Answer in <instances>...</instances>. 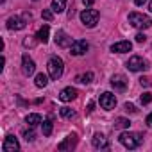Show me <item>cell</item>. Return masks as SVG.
<instances>
[{"label": "cell", "mask_w": 152, "mask_h": 152, "mask_svg": "<svg viewBox=\"0 0 152 152\" xmlns=\"http://www.w3.org/2000/svg\"><path fill=\"white\" fill-rule=\"evenodd\" d=\"M47 70H48V75H50L52 81L61 79V75H63V72H64V63H63V59L57 57V56H52V57L48 59V63H47Z\"/></svg>", "instance_id": "obj_1"}, {"label": "cell", "mask_w": 152, "mask_h": 152, "mask_svg": "<svg viewBox=\"0 0 152 152\" xmlns=\"http://www.w3.org/2000/svg\"><path fill=\"white\" fill-rule=\"evenodd\" d=\"M118 141L125 147V148H138L140 145H141V141H143V138H141V134H138V132H129V131H125V132H122L120 136H118Z\"/></svg>", "instance_id": "obj_2"}, {"label": "cell", "mask_w": 152, "mask_h": 152, "mask_svg": "<svg viewBox=\"0 0 152 152\" xmlns=\"http://www.w3.org/2000/svg\"><path fill=\"white\" fill-rule=\"evenodd\" d=\"M129 23L136 29H148L152 25V20L143 13H131L129 15Z\"/></svg>", "instance_id": "obj_3"}, {"label": "cell", "mask_w": 152, "mask_h": 152, "mask_svg": "<svg viewBox=\"0 0 152 152\" xmlns=\"http://www.w3.org/2000/svg\"><path fill=\"white\" fill-rule=\"evenodd\" d=\"M99 18H100V13L97 11V9H84L83 13H81V22H83V25L84 27H95L97 25V22H99Z\"/></svg>", "instance_id": "obj_4"}, {"label": "cell", "mask_w": 152, "mask_h": 152, "mask_svg": "<svg viewBox=\"0 0 152 152\" xmlns=\"http://www.w3.org/2000/svg\"><path fill=\"white\" fill-rule=\"evenodd\" d=\"M88 48H90V45H88L86 39H75L70 45V54L72 56H83V54L88 52Z\"/></svg>", "instance_id": "obj_5"}, {"label": "cell", "mask_w": 152, "mask_h": 152, "mask_svg": "<svg viewBox=\"0 0 152 152\" xmlns=\"http://www.w3.org/2000/svg\"><path fill=\"white\" fill-rule=\"evenodd\" d=\"M125 66H127L131 72H141V70L147 68V61H145L143 57H140V56H132V57H129V61H127Z\"/></svg>", "instance_id": "obj_6"}, {"label": "cell", "mask_w": 152, "mask_h": 152, "mask_svg": "<svg viewBox=\"0 0 152 152\" xmlns=\"http://www.w3.org/2000/svg\"><path fill=\"white\" fill-rule=\"evenodd\" d=\"M34 72H36V63L29 57V54H23L22 56V73L25 77H31Z\"/></svg>", "instance_id": "obj_7"}, {"label": "cell", "mask_w": 152, "mask_h": 152, "mask_svg": "<svg viewBox=\"0 0 152 152\" xmlns=\"http://www.w3.org/2000/svg\"><path fill=\"white\" fill-rule=\"evenodd\" d=\"M127 84H129V81H127L125 75H122V73H115L113 77H111V86L116 91H125L127 90Z\"/></svg>", "instance_id": "obj_8"}, {"label": "cell", "mask_w": 152, "mask_h": 152, "mask_svg": "<svg viewBox=\"0 0 152 152\" xmlns=\"http://www.w3.org/2000/svg\"><path fill=\"white\" fill-rule=\"evenodd\" d=\"M99 102H100V106H102L104 109L111 111V109H115V106H116V97H115L113 93L106 91V93H102V95H100Z\"/></svg>", "instance_id": "obj_9"}, {"label": "cell", "mask_w": 152, "mask_h": 152, "mask_svg": "<svg viewBox=\"0 0 152 152\" xmlns=\"http://www.w3.org/2000/svg\"><path fill=\"white\" fill-rule=\"evenodd\" d=\"M2 150H4V152H16V150H20L18 140H16L13 134L6 136V140H4V143H2Z\"/></svg>", "instance_id": "obj_10"}, {"label": "cell", "mask_w": 152, "mask_h": 152, "mask_svg": "<svg viewBox=\"0 0 152 152\" xmlns=\"http://www.w3.org/2000/svg\"><path fill=\"white\" fill-rule=\"evenodd\" d=\"M73 41H72V38L64 32V31H57L56 32V45L57 47H61V48H70V45H72Z\"/></svg>", "instance_id": "obj_11"}, {"label": "cell", "mask_w": 152, "mask_h": 152, "mask_svg": "<svg viewBox=\"0 0 152 152\" xmlns=\"http://www.w3.org/2000/svg\"><path fill=\"white\" fill-rule=\"evenodd\" d=\"M91 143H93V147H95V148H100V150L109 148V141H107V138H106L104 134H100V132H95V134H93Z\"/></svg>", "instance_id": "obj_12"}, {"label": "cell", "mask_w": 152, "mask_h": 152, "mask_svg": "<svg viewBox=\"0 0 152 152\" xmlns=\"http://www.w3.org/2000/svg\"><path fill=\"white\" fill-rule=\"evenodd\" d=\"M7 29L9 31H22V29H25V18H22V16H11L7 20Z\"/></svg>", "instance_id": "obj_13"}, {"label": "cell", "mask_w": 152, "mask_h": 152, "mask_svg": "<svg viewBox=\"0 0 152 152\" xmlns=\"http://www.w3.org/2000/svg\"><path fill=\"white\" fill-rule=\"evenodd\" d=\"M131 50H132L131 41H118V43L111 45V52H115V54H125V52H131Z\"/></svg>", "instance_id": "obj_14"}, {"label": "cell", "mask_w": 152, "mask_h": 152, "mask_svg": "<svg viewBox=\"0 0 152 152\" xmlns=\"http://www.w3.org/2000/svg\"><path fill=\"white\" fill-rule=\"evenodd\" d=\"M75 145H77V134H68V136L64 138V141H61V143L57 145V148H59V150H70V148H73Z\"/></svg>", "instance_id": "obj_15"}, {"label": "cell", "mask_w": 152, "mask_h": 152, "mask_svg": "<svg viewBox=\"0 0 152 152\" xmlns=\"http://www.w3.org/2000/svg\"><path fill=\"white\" fill-rule=\"evenodd\" d=\"M75 97H77V90H75V88H64L59 93V100L61 102H72Z\"/></svg>", "instance_id": "obj_16"}, {"label": "cell", "mask_w": 152, "mask_h": 152, "mask_svg": "<svg viewBox=\"0 0 152 152\" xmlns=\"http://www.w3.org/2000/svg\"><path fill=\"white\" fill-rule=\"evenodd\" d=\"M48 34H50V29H48V25H43V27L38 31L36 38H38V41H41V43H47V41H48Z\"/></svg>", "instance_id": "obj_17"}, {"label": "cell", "mask_w": 152, "mask_h": 152, "mask_svg": "<svg viewBox=\"0 0 152 152\" xmlns=\"http://www.w3.org/2000/svg\"><path fill=\"white\" fill-rule=\"evenodd\" d=\"M50 7H52L54 13L59 15V13H63V11L66 9V0H52V6H50Z\"/></svg>", "instance_id": "obj_18"}, {"label": "cell", "mask_w": 152, "mask_h": 152, "mask_svg": "<svg viewBox=\"0 0 152 152\" xmlns=\"http://www.w3.org/2000/svg\"><path fill=\"white\" fill-rule=\"evenodd\" d=\"M25 122H27L31 127H36L38 124H41V116H39L38 113H31V115L25 116Z\"/></svg>", "instance_id": "obj_19"}, {"label": "cell", "mask_w": 152, "mask_h": 152, "mask_svg": "<svg viewBox=\"0 0 152 152\" xmlns=\"http://www.w3.org/2000/svg\"><path fill=\"white\" fill-rule=\"evenodd\" d=\"M75 81H77V83H81V84H90V83L93 81V73H91V72L81 73V75H77V77H75Z\"/></svg>", "instance_id": "obj_20"}, {"label": "cell", "mask_w": 152, "mask_h": 152, "mask_svg": "<svg viewBox=\"0 0 152 152\" xmlns=\"http://www.w3.org/2000/svg\"><path fill=\"white\" fill-rule=\"evenodd\" d=\"M34 84H36V88H45L48 84V77L45 73H38L36 79H34Z\"/></svg>", "instance_id": "obj_21"}, {"label": "cell", "mask_w": 152, "mask_h": 152, "mask_svg": "<svg viewBox=\"0 0 152 152\" xmlns=\"http://www.w3.org/2000/svg\"><path fill=\"white\" fill-rule=\"evenodd\" d=\"M129 125H131V122L127 118H116L115 120V127L116 129H129Z\"/></svg>", "instance_id": "obj_22"}, {"label": "cell", "mask_w": 152, "mask_h": 152, "mask_svg": "<svg viewBox=\"0 0 152 152\" xmlns=\"http://www.w3.org/2000/svg\"><path fill=\"white\" fill-rule=\"evenodd\" d=\"M52 122L50 120H45L43 124H41V131H43V136H50L52 134Z\"/></svg>", "instance_id": "obj_23"}, {"label": "cell", "mask_w": 152, "mask_h": 152, "mask_svg": "<svg viewBox=\"0 0 152 152\" xmlns=\"http://www.w3.org/2000/svg\"><path fill=\"white\" fill-rule=\"evenodd\" d=\"M59 113H61V116H63V118H73V116H75V111H73V109H70V107H61V109H59Z\"/></svg>", "instance_id": "obj_24"}, {"label": "cell", "mask_w": 152, "mask_h": 152, "mask_svg": "<svg viewBox=\"0 0 152 152\" xmlns=\"http://www.w3.org/2000/svg\"><path fill=\"white\" fill-rule=\"evenodd\" d=\"M41 18L47 20V22H50V20L54 18V11H52V7H50V9H43V11H41Z\"/></svg>", "instance_id": "obj_25"}, {"label": "cell", "mask_w": 152, "mask_h": 152, "mask_svg": "<svg viewBox=\"0 0 152 152\" xmlns=\"http://www.w3.org/2000/svg\"><path fill=\"white\" fill-rule=\"evenodd\" d=\"M140 102L145 106V104H150L152 102V93H143L141 95V99H140Z\"/></svg>", "instance_id": "obj_26"}, {"label": "cell", "mask_w": 152, "mask_h": 152, "mask_svg": "<svg viewBox=\"0 0 152 152\" xmlns=\"http://www.w3.org/2000/svg\"><path fill=\"white\" fill-rule=\"evenodd\" d=\"M23 138H25L27 141H34L36 134H34V131H25V132H23Z\"/></svg>", "instance_id": "obj_27"}, {"label": "cell", "mask_w": 152, "mask_h": 152, "mask_svg": "<svg viewBox=\"0 0 152 152\" xmlns=\"http://www.w3.org/2000/svg\"><path fill=\"white\" fill-rule=\"evenodd\" d=\"M124 109H125L127 113H138V109H136V106H134V104H129V102H127V104L124 106Z\"/></svg>", "instance_id": "obj_28"}, {"label": "cell", "mask_w": 152, "mask_h": 152, "mask_svg": "<svg viewBox=\"0 0 152 152\" xmlns=\"http://www.w3.org/2000/svg\"><path fill=\"white\" fill-rule=\"evenodd\" d=\"M134 38H136V41H138V43H145V41H147V36H145L143 32H138Z\"/></svg>", "instance_id": "obj_29"}, {"label": "cell", "mask_w": 152, "mask_h": 152, "mask_svg": "<svg viewBox=\"0 0 152 152\" xmlns=\"http://www.w3.org/2000/svg\"><path fill=\"white\" fill-rule=\"evenodd\" d=\"M140 84H141V86H145V88H147V86H150V81H148V79H147V77H141V79H140Z\"/></svg>", "instance_id": "obj_30"}, {"label": "cell", "mask_w": 152, "mask_h": 152, "mask_svg": "<svg viewBox=\"0 0 152 152\" xmlns=\"http://www.w3.org/2000/svg\"><path fill=\"white\" fill-rule=\"evenodd\" d=\"M93 107H95V102H88V109H86V111H88V113H91V111H93Z\"/></svg>", "instance_id": "obj_31"}, {"label": "cell", "mask_w": 152, "mask_h": 152, "mask_svg": "<svg viewBox=\"0 0 152 152\" xmlns=\"http://www.w3.org/2000/svg\"><path fill=\"white\" fill-rule=\"evenodd\" d=\"M93 2H95V0H83V4H84L86 7H90V6H91Z\"/></svg>", "instance_id": "obj_32"}, {"label": "cell", "mask_w": 152, "mask_h": 152, "mask_svg": "<svg viewBox=\"0 0 152 152\" xmlns=\"http://www.w3.org/2000/svg\"><path fill=\"white\" fill-rule=\"evenodd\" d=\"M147 124H148V127H152V113L147 116Z\"/></svg>", "instance_id": "obj_33"}, {"label": "cell", "mask_w": 152, "mask_h": 152, "mask_svg": "<svg viewBox=\"0 0 152 152\" xmlns=\"http://www.w3.org/2000/svg\"><path fill=\"white\" fill-rule=\"evenodd\" d=\"M145 2H147V0H134V4H136V6H143Z\"/></svg>", "instance_id": "obj_34"}, {"label": "cell", "mask_w": 152, "mask_h": 152, "mask_svg": "<svg viewBox=\"0 0 152 152\" xmlns=\"http://www.w3.org/2000/svg\"><path fill=\"white\" fill-rule=\"evenodd\" d=\"M73 15H75V11H73V9H70V11H68V18H72Z\"/></svg>", "instance_id": "obj_35"}, {"label": "cell", "mask_w": 152, "mask_h": 152, "mask_svg": "<svg viewBox=\"0 0 152 152\" xmlns=\"http://www.w3.org/2000/svg\"><path fill=\"white\" fill-rule=\"evenodd\" d=\"M148 9H150V11H152V0H150V4H148Z\"/></svg>", "instance_id": "obj_36"}]
</instances>
